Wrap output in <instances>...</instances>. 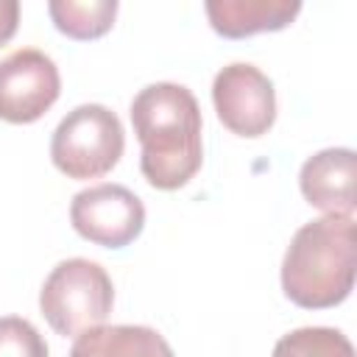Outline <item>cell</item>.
Segmentation results:
<instances>
[{"label":"cell","instance_id":"cell-4","mask_svg":"<svg viewBox=\"0 0 357 357\" xmlns=\"http://www.w3.org/2000/svg\"><path fill=\"white\" fill-rule=\"evenodd\" d=\"M126 131L120 117L100 106L84 103L67 112L50 137V159L67 178L106 176L123 156Z\"/></svg>","mask_w":357,"mask_h":357},{"label":"cell","instance_id":"cell-11","mask_svg":"<svg viewBox=\"0 0 357 357\" xmlns=\"http://www.w3.org/2000/svg\"><path fill=\"white\" fill-rule=\"evenodd\" d=\"M53 25L70 39H98L117 17V0H53L47 6Z\"/></svg>","mask_w":357,"mask_h":357},{"label":"cell","instance_id":"cell-2","mask_svg":"<svg viewBox=\"0 0 357 357\" xmlns=\"http://www.w3.org/2000/svg\"><path fill=\"white\" fill-rule=\"evenodd\" d=\"M354 268V215H324L293 234L282 259V290L304 310H326L349 298Z\"/></svg>","mask_w":357,"mask_h":357},{"label":"cell","instance_id":"cell-8","mask_svg":"<svg viewBox=\"0 0 357 357\" xmlns=\"http://www.w3.org/2000/svg\"><path fill=\"white\" fill-rule=\"evenodd\" d=\"M354 178L357 156L351 148H326L310 156L301 165L298 187L310 206L326 215H351L354 212Z\"/></svg>","mask_w":357,"mask_h":357},{"label":"cell","instance_id":"cell-6","mask_svg":"<svg viewBox=\"0 0 357 357\" xmlns=\"http://www.w3.org/2000/svg\"><path fill=\"white\" fill-rule=\"evenodd\" d=\"M59 67L47 53L22 47L0 59V120L36 123L59 100Z\"/></svg>","mask_w":357,"mask_h":357},{"label":"cell","instance_id":"cell-9","mask_svg":"<svg viewBox=\"0 0 357 357\" xmlns=\"http://www.w3.org/2000/svg\"><path fill=\"white\" fill-rule=\"evenodd\" d=\"M301 11L298 0H209L206 17L215 33L245 39L262 31L287 28Z\"/></svg>","mask_w":357,"mask_h":357},{"label":"cell","instance_id":"cell-5","mask_svg":"<svg viewBox=\"0 0 357 357\" xmlns=\"http://www.w3.org/2000/svg\"><path fill=\"white\" fill-rule=\"evenodd\" d=\"M70 220L84 240L103 248H123L139 237L145 206L123 184H95L73 195Z\"/></svg>","mask_w":357,"mask_h":357},{"label":"cell","instance_id":"cell-1","mask_svg":"<svg viewBox=\"0 0 357 357\" xmlns=\"http://www.w3.org/2000/svg\"><path fill=\"white\" fill-rule=\"evenodd\" d=\"M134 134L142 145L139 170L156 190L184 187L204 162L201 106L195 95L170 81L139 89L131 100Z\"/></svg>","mask_w":357,"mask_h":357},{"label":"cell","instance_id":"cell-12","mask_svg":"<svg viewBox=\"0 0 357 357\" xmlns=\"http://www.w3.org/2000/svg\"><path fill=\"white\" fill-rule=\"evenodd\" d=\"M271 357H354V349L340 329L301 326L282 335Z\"/></svg>","mask_w":357,"mask_h":357},{"label":"cell","instance_id":"cell-10","mask_svg":"<svg viewBox=\"0 0 357 357\" xmlns=\"http://www.w3.org/2000/svg\"><path fill=\"white\" fill-rule=\"evenodd\" d=\"M70 357H176V354L170 343L151 326L100 324L75 337Z\"/></svg>","mask_w":357,"mask_h":357},{"label":"cell","instance_id":"cell-7","mask_svg":"<svg viewBox=\"0 0 357 357\" xmlns=\"http://www.w3.org/2000/svg\"><path fill=\"white\" fill-rule=\"evenodd\" d=\"M218 120L240 137H262L276 120V92L271 78L254 64H226L212 81Z\"/></svg>","mask_w":357,"mask_h":357},{"label":"cell","instance_id":"cell-13","mask_svg":"<svg viewBox=\"0 0 357 357\" xmlns=\"http://www.w3.org/2000/svg\"><path fill=\"white\" fill-rule=\"evenodd\" d=\"M0 357H47V343L31 321L20 315H3L0 318Z\"/></svg>","mask_w":357,"mask_h":357},{"label":"cell","instance_id":"cell-14","mask_svg":"<svg viewBox=\"0 0 357 357\" xmlns=\"http://www.w3.org/2000/svg\"><path fill=\"white\" fill-rule=\"evenodd\" d=\"M17 22H20V3L0 0V47L17 33Z\"/></svg>","mask_w":357,"mask_h":357},{"label":"cell","instance_id":"cell-3","mask_svg":"<svg viewBox=\"0 0 357 357\" xmlns=\"http://www.w3.org/2000/svg\"><path fill=\"white\" fill-rule=\"evenodd\" d=\"M114 304V284L109 273L84 257L59 262L39 290V310L53 332L61 337H78L81 332L100 326Z\"/></svg>","mask_w":357,"mask_h":357}]
</instances>
